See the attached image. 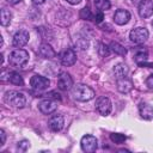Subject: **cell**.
<instances>
[{
	"label": "cell",
	"instance_id": "cell-9",
	"mask_svg": "<svg viewBox=\"0 0 153 153\" xmlns=\"http://www.w3.org/2000/svg\"><path fill=\"white\" fill-rule=\"evenodd\" d=\"M139 14L141 18H148L153 14V1L152 0H141L139 4Z\"/></svg>",
	"mask_w": 153,
	"mask_h": 153
},
{
	"label": "cell",
	"instance_id": "cell-7",
	"mask_svg": "<svg viewBox=\"0 0 153 153\" xmlns=\"http://www.w3.org/2000/svg\"><path fill=\"white\" fill-rule=\"evenodd\" d=\"M60 61L63 66H67V67L73 66L76 61V55H75L74 50L71 49V48H67V49L62 50L60 53Z\"/></svg>",
	"mask_w": 153,
	"mask_h": 153
},
{
	"label": "cell",
	"instance_id": "cell-1",
	"mask_svg": "<svg viewBox=\"0 0 153 153\" xmlns=\"http://www.w3.org/2000/svg\"><path fill=\"white\" fill-rule=\"evenodd\" d=\"M72 96L76 100L87 102V100H91L94 97V91L85 84H76L72 87Z\"/></svg>",
	"mask_w": 153,
	"mask_h": 153
},
{
	"label": "cell",
	"instance_id": "cell-32",
	"mask_svg": "<svg viewBox=\"0 0 153 153\" xmlns=\"http://www.w3.org/2000/svg\"><path fill=\"white\" fill-rule=\"evenodd\" d=\"M22 0H7V2L8 4H11V5H16V4H18V2H20Z\"/></svg>",
	"mask_w": 153,
	"mask_h": 153
},
{
	"label": "cell",
	"instance_id": "cell-34",
	"mask_svg": "<svg viewBox=\"0 0 153 153\" xmlns=\"http://www.w3.org/2000/svg\"><path fill=\"white\" fill-rule=\"evenodd\" d=\"M152 26H153V22H152Z\"/></svg>",
	"mask_w": 153,
	"mask_h": 153
},
{
	"label": "cell",
	"instance_id": "cell-21",
	"mask_svg": "<svg viewBox=\"0 0 153 153\" xmlns=\"http://www.w3.org/2000/svg\"><path fill=\"white\" fill-rule=\"evenodd\" d=\"M11 19H12L11 12H10L8 10H6V8H2V10H1V19H0L1 25H2V26L8 25V24L11 23Z\"/></svg>",
	"mask_w": 153,
	"mask_h": 153
},
{
	"label": "cell",
	"instance_id": "cell-28",
	"mask_svg": "<svg viewBox=\"0 0 153 153\" xmlns=\"http://www.w3.org/2000/svg\"><path fill=\"white\" fill-rule=\"evenodd\" d=\"M93 18H94V22H96V23H100V22L103 20V18H104V17H103V13H102V11L97 12V13L94 14V17H93Z\"/></svg>",
	"mask_w": 153,
	"mask_h": 153
},
{
	"label": "cell",
	"instance_id": "cell-8",
	"mask_svg": "<svg viewBox=\"0 0 153 153\" xmlns=\"http://www.w3.org/2000/svg\"><path fill=\"white\" fill-rule=\"evenodd\" d=\"M96 108H97V110L99 111L100 115L106 116L111 112V109H112L111 100L108 97H100V98H98V100L96 103Z\"/></svg>",
	"mask_w": 153,
	"mask_h": 153
},
{
	"label": "cell",
	"instance_id": "cell-11",
	"mask_svg": "<svg viewBox=\"0 0 153 153\" xmlns=\"http://www.w3.org/2000/svg\"><path fill=\"white\" fill-rule=\"evenodd\" d=\"M38 108H39V111L42 114H45V115H49L51 112H54L57 108L56 105V102L53 100V99H43L39 104H38Z\"/></svg>",
	"mask_w": 153,
	"mask_h": 153
},
{
	"label": "cell",
	"instance_id": "cell-17",
	"mask_svg": "<svg viewBox=\"0 0 153 153\" xmlns=\"http://www.w3.org/2000/svg\"><path fill=\"white\" fill-rule=\"evenodd\" d=\"M38 53L44 59H53L55 56V51L54 49L48 44V43H42L38 48Z\"/></svg>",
	"mask_w": 153,
	"mask_h": 153
},
{
	"label": "cell",
	"instance_id": "cell-2",
	"mask_svg": "<svg viewBox=\"0 0 153 153\" xmlns=\"http://www.w3.org/2000/svg\"><path fill=\"white\" fill-rule=\"evenodd\" d=\"M29 61V53L24 49H16L8 56V63L14 68H23Z\"/></svg>",
	"mask_w": 153,
	"mask_h": 153
},
{
	"label": "cell",
	"instance_id": "cell-16",
	"mask_svg": "<svg viewBox=\"0 0 153 153\" xmlns=\"http://www.w3.org/2000/svg\"><path fill=\"white\" fill-rule=\"evenodd\" d=\"M116 85H117V90H118L121 93H128V92L133 88V82H131L127 76L117 79Z\"/></svg>",
	"mask_w": 153,
	"mask_h": 153
},
{
	"label": "cell",
	"instance_id": "cell-12",
	"mask_svg": "<svg viewBox=\"0 0 153 153\" xmlns=\"http://www.w3.org/2000/svg\"><path fill=\"white\" fill-rule=\"evenodd\" d=\"M63 124H65V120H63L62 115H59V114L53 115L49 118V128L53 131H60L63 128Z\"/></svg>",
	"mask_w": 153,
	"mask_h": 153
},
{
	"label": "cell",
	"instance_id": "cell-18",
	"mask_svg": "<svg viewBox=\"0 0 153 153\" xmlns=\"http://www.w3.org/2000/svg\"><path fill=\"white\" fill-rule=\"evenodd\" d=\"M147 56H148V53H147V50L146 49H137L136 51H135V54H134V59H135V61L140 65V66H142L143 63H145V61L147 60Z\"/></svg>",
	"mask_w": 153,
	"mask_h": 153
},
{
	"label": "cell",
	"instance_id": "cell-15",
	"mask_svg": "<svg viewBox=\"0 0 153 153\" xmlns=\"http://www.w3.org/2000/svg\"><path fill=\"white\" fill-rule=\"evenodd\" d=\"M140 116L143 120H153V106L148 103H140L139 105Z\"/></svg>",
	"mask_w": 153,
	"mask_h": 153
},
{
	"label": "cell",
	"instance_id": "cell-14",
	"mask_svg": "<svg viewBox=\"0 0 153 153\" xmlns=\"http://www.w3.org/2000/svg\"><path fill=\"white\" fill-rule=\"evenodd\" d=\"M130 19V13L127 10H117L114 14V20L118 25H124L129 22Z\"/></svg>",
	"mask_w": 153,
	"mask_h": 153
},
{
	"label": "cell",
	"instance_id": "cell-23",
	"mask_svg": "<svg viewBox=\"0 0 153 153\" xmlns=\"http://www.w3.org/2000/svg\"><path fill=\"white\" fill-rule=\"evenodd\" d=\"M94 6H96L99 11L103 12V11L109 10L110 6H111V4H110L109 0H94Z\"/></svg>",
	"mask_w": 153,
	"mask_h": 153
},
{
	"label": "cell",
	"instance_id": "cell-26",
	"mask_svg": "<svg viewBox=\"0 0 153 153\" xmlns=\"http://www.w3.org/2000/svg\"><path fill=\"white\" fill-rule=\"evenodd\" d=\"M80 17H81L82 19H91V18H92V14H91L90 10H88L87 7H85V8H82V10L80 11Z\"/></svg>",
	"mask_w": 153,
	"mask_h": 153
},
{
	"label": "cell",
	"instance_id": "cell-24",
	"mask_svg": "<svg viewBox=\"0 0 153 153\" xmlns=\"http://www.w3.org/2000/svg\"><path fill=\"white\" fill-rule=\"evenodd\" d=\"M110 139H111V141L112 142H115V143H122V142H124L126 141V136L123 135V134H118V133H114V134H111L110 135Z\"/></svg>",
	"mask_w": 153,
	"mask_h": 153
},
{
	"label": "cell",
	"instance_id": "cell-4",
	"mask_svg": "<svg viewBox=\"0 0 153 153\" xmlns=\"http://www.w3.org/2000/svg\"><path fill=\"white\" fill-rule=\"evenodd\" d=\"M80 146H81V149L86 153H93L97 147H98V141L96 139V136L93 135H90V134H86L81 137V141H80Z\"/></svg>",
	"mask_w": 153,
	"mask_h": 153
},
{
	"label": "cell",
	"instance_id": "cell-6",
	"mask_svg": "<svg viewBox=\"0 0 153 153\" xmlns=\"http://www.w3.org/2000/svg\"><path fill=\"white\" fill-rule=\"evenodd\" d=\"M30 84L32 86V88L37 90V91H43L47 90L50 85V81L48 78L42 76V75H33L30 79Z\"/></svg>",
	"mask_w": 153,
	"mask_h": 153
},
{
	"label": "cell",
	"instance_id": "cell-13",
	"mask_svg": "<svg viewBox=\"0 0 153 153\" xmlns=\"http://www.w3.org/2000/svg\"><path fill=\"white\" fill-rule=\"evenodd\" d=\"M29 41V33L25 30H20L18 32H16V35L13 36V45L17 48H22L24 47Z\"/></svg>",
	"mask_w": 153,
	"mask_h": 153
},
{
	"label": "cell",
	"instance_id": "cell-29",
	"mask_svg": "<svg viewBox=\"0 0 153 153\" xmlns=\"http://www.w3.org/2000/svg\"><path fill=\"white\" fill-rule=\"evenodd\" d=\"M146 85H147L149 88H153V74H151V75L146 79Z\"/></svg>",
	"mask_w": 153,
	"mask_h": 153
},
{
	"label": "cell",
	"instance_id": "cell-22",
	"mask_svg": "<svg viewBox=\"0 0 153 153\" xmlns=\"http://www.w3.org/2000/svg\"><path fill=\"white\" fill-rule=\"evenodd\" d=\"M110 49H111L114 53H116V54H118V55H122V56L127 54L126 48H124L123 45H121L120 43H117V42H112V43L110 44Z\"/></svg>",
	"mask_w": 153,
	"mask_h": 153
},
{
	"label": "cell",
	"instance_id": "cell-31",
	"mask_svg": "<svg viewBox=\"0 0 153 153\" xmlns=\"http://www.w3.org/2000/svg\"><path fill=\"white\" fill-rule=\"evenodd\" d=\"M81 0H67V2H69L71 5H76V4H79Z\"/></svg>",
	"mask_w": 153,
	"mask_h": 153
},
{
	"label": "cell",
	"instance_id": "cell-30",
	"mask_svg": "<svg viewBox=\"0 0 153 153\" xmlns=\"http://www.w3.org/2000/svg\"><path fill=\"white\" fill-rule=\"evenodd\" d=\"M0 135H1V143H0V145H4L5 141H6V134H5V131H4L2 129L0 130Z\"/></svg>",
	"mask_w": 153,
	"mask_h": 153
},
{
	"label": "cell",
	"instance_id": "cell-20",
	"mask_svg": "<svg viewBox=\"0 0 153 153\" xmlns=\"http://www.w3.org/2000/svg\"><path fill=\"white\" fill-rule=\"evenodd\" d=\"M8 80H10V82H12L13 85H18V86H22V85L24 84V80H23L22 75H19V74L16 73V72L8 73Z\"/></svg>",
	"mask_w": 153,
	"mask_h": 153
},
{
	"label": "cell",
	"instance_id": "cell-33",
	"mask_svg": "<svg viewBox=\"0 0 153 153\" xmlns=\"http://www.w3.org/2000/svg\"><path fill=\"white\" fill-rule=\"evenodd\" d=\"M32 2H33V4H36V5H39V4H43V2H44V0H32Z\"/></svg>",
	"mask_w": 153,
	"mask_h": 153
},
{
	"label": "cell",
	"instance_id": "cell-27",
	"mask_svg": "<svg viewBox=\"0 0 153 153\" xmlns=\"http://www.w3.org/2000/svg\"><path fill=\"white\" fill-rule=\"evenodd\" d=\"M29 147H30V142H29L27 140H23V141L18 142V149H20V151H23V152H25Z\"/></svg>",
	"mask_w": 153,
	"mask_h": 153
},
{
	"label": "cell",
	"instance_id": "cell-25",
	"mask_svg": "<svg viewBox=\"0 0 153 153\" xmlns=\"http://www.w3.org/2000/svg\"><path fill=\"white\" fill-rule=\"evenodd\" d=\"M98 53H99V55L103 56V57H104V56H108L109 53H110V48H109L108 45L100 43V44H99V48H98Z\"/></svg>",
	"mask_w": 153,
	"mask_h": 153
},
{
	"label": "cell",
	"instance_id": "cell-10",
	"mask_svg": "<svg viewBox=\"0 0 153 153\" xmlns=\"http://www.w3.org/2000/svg\"><path fill=\"white\" fill-rule=\"evenodd\" d=\"M57 87L62 91H67V90H71L73 87V79L72 76L66 73V72H62L59 78H57Z\"/></svg>",
	"mask_w": 153,
	"mask_h": 153
},
{
	"label": "cell",
	"instance_id": "cell-19",
	"mask_svg": "<svg viewBox=\"0 0 153 153\" xmlns=\"http://www.w3.org/2000/svg\"><path fill=\"white\" fill-rule=\"evenodd\" d=\"M114 73H115V75H116L117 79H120V78H124V76H127L128 68H127L126 65H123V63H118V65L115 66V68H114Z\"/></svg>",
	"mask_w": 153,
	"mask_h": 153
},
{
	"label": "cell",
	"instance_id": "cell-3",
	"mask_svg": "<svg viewBox=\"0 0 153 153\" xmlns=\"http://www.w3.org/2000/svg\"><path fill=\"white\" fill-rule=\"evenodd\" d=\"M4 100L14 108H24L26 104V98L22 92L18 91H7L4 96Z\"/></svg>",
	"mask_w": 153,
	"mask_h": 153
},
{
	"label": "cell",
	"instance_id": "cell-5",
	"mask_svg": "<svg viewBox=\"0 0 153 153\" xmlns=\"http://www.w3.org/2000/svg\"><path fill=\"white\" fill-rule=\"evenodd\" d=\"M129 38L135 44H142L148 38V30L145 27H135L130 31Z\"/></svg>",
	"mask_w": 153,
	"mask_h": 153
}]
</instances>
